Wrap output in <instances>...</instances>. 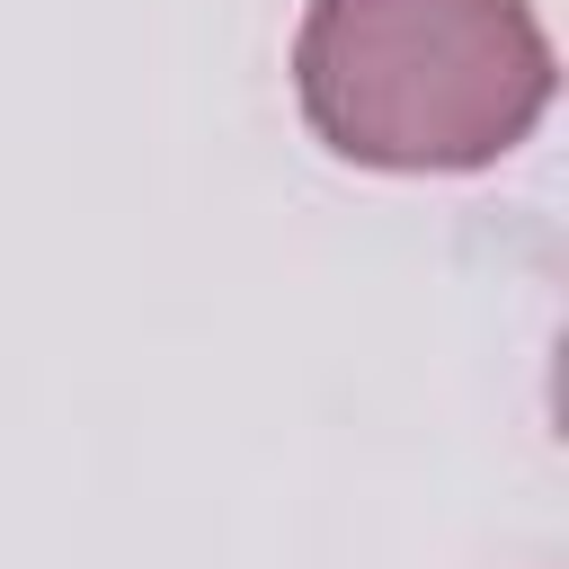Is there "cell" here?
I'll return each instance as SVG.
<instances>
[{
    "instance_id": "cell-1",
    "label": "cell",
    "mask_w": 569,
    "mask_h": 569,
    "mask_svg": "<svg viewBox=\"0 0 569 569\" xmlns=\"http://www.w3.org/2000/svg\"><path fill=\"white\" fill-rule=\"evenodd\" d=\"M560 89L533 0H311L293 27L302 124L391 178L507 160Z\"/></svg>"
}]
</instances>
